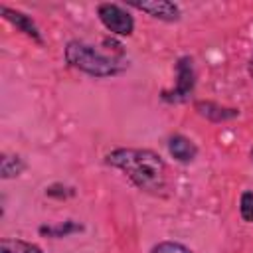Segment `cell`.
<instances>
[{"instance_id":"cell-7","label":"cell","mask_w":253,"mask_h":253,"mask_svg":"<svg viewBox=\"0 0 253 253\" xmlns=\"http://www.w3.org/2000/svg\"><path fill=\"white\" fill-rule=\"evenodd\" d=\"M168 152L174 160L188 164L198 156V146L184 134H172L168 138Z\"/></svg>"},{"instance_id":"cell-13","label":"cell","mask_w":253,"mask_h":253,"mask_svg":"<svg viewBox=\"0 0 253 253\" xmlns=\"http://www.w3.org/2000/svg\"><path fill=\"white\" fill-rule=\"evenodd\" d=\"M150 253H194L192 249H188L186 245H182V243H178V241H160V243H156L152 249H150Z\"/></svg>"},{"instance_id":"cell-8","label":"cell","mask_w":253,"mask_h":253,"mask_svg":"<svg viewBox=\"0 0 253 253\" xmlns=\"http://www.w3.org/2000/svg\"><path fill=\"white\" fill-rule=\"evenodd\" d=\"M196 111L198 115H202L204 119L208 121H213V123H223V121H229V119H235L239 115L237 109H229V107H221L213 101H198L196 103Z\"/></svg>"},{"instance_id":"cell-6","label":"cell","mask_w":253,"mask_h":253,"mask_svg":"<svg viewBox=\"0 0 253 253\" xmlns=\"http://www.w3.org/2000/svg\"><path fill=\"white\" fill-rule=\"evenodd\" d=\"M0 14H2V18L6 20V22H10L18 32H22L24 36H28L30 40H34L36 43H43V38H42V34H40V28L36 26V22L28 16V14H24V12H20V10H16V8H10V6H6V4H2L0 6Z\"/></svg>"},{"instance_id":"cell-14","label":"cell","mask_w":253,"mask_h":253,"mask_svg":"<svg viewBox=\"0 0 253 253\" xmlns=\"http://www.w3.org/2000/svg\"><path fill=\"white\" fill-rule=\"evenodd\" d=\"M45 196L55 198V200H67L75 196V188L71 186H63V184H51L45 188Z\"/></svg>"},{"instance_id":"cell-15","label":"cell","mask_w":253,"mask_h":253,"mask_svg":"<svg viewBox=\"0 0 253 253\" xmlns=\"http://www.w3.org/2000/svg\"><path fill=\"white\" fill-rule=\"evenodd\" d=\"M249 75H251V79H253V57H251V61H249Z\"/></svg>"},{"instance_id":"cell-11","label":"cell","mask_w":253,"mask_h":253,"mask_svg":"<svg viewBox=\"0 0 253 253\" xmlns=\"http://www.w3.org/2000/svg\"><path fill=\"white\" fill-rule=\"evenodd\" d=\"M79 231H83V225L73 221V219H67L63 223H57V225H42L40 227V233L47 235V237H67V235L79 233Z\"/></svg>"},{"instance_id":"cell-10","label":"cell","mask_w":253,"mask_h":253,"mask_svg":"<svg viewBox=\"0 0 253 253\" xmlns=\"http://www.w3.org/2000/svg\"><path fill=\"white\" fill-rule=\"evenodd\" d=\"M0 253H45L38 243L14 239V237H2L0 239Z\"/></svg>"},{"instance_id":"cell-12","label":"cell","mask_w":253,"mask_h":253,"mask_svg":"<svg viewBox=\"0 0 253 253\" xmlns=\"http://www.w3.org/2000/svg\"><path fill=\"white\" fill-rule=\"evenodd\" d=\"M239 215L243 221L253 223V192H243L239 198Z\"/></svg>"},{"instance_id":"cell-3","label":"cell","mask_w":253,"mask_h":253,"mask_svg":"<svg viewBox=\"0 0 253 253\" xmlns=\"http://www.w3.org/2000/svg\"><path fill=\"white\" fill-rule=\"evenodd\" d=\"M97 16L101 24L113 34L121 38H128L134 32V18L126 8L115 2H103L97 6Z\"/></svg>"},{"instance_id":"cell-4","label":"cell","mask_w":253,"mask_h":253,"mask_svg":"<svg viewBox=\"0 0 253 253\" xmlns=\"http://www.w3.org/2000/svg\"><path fill=\"white\" fill-rule=\"evenodd\" d=\"M194 85H196L194 59L190 55H182L176 61V85L172 91H162V99L166 103H182L192 95Z\"/></svg>"},{"instance_id":"cell-2","label":"cell","mask_w":253,"mask_h":253,"mask_svg":"<svg viewBox=\"0 0 253 253\" xmlns=\"http://www.w3.org/2000/svg\"><path fill=\"white\" fill-rule=\"evenodd\" d=\"M63 57L69 67L91 77H115L125 71V63L121 59H117L115 55H105L97 47L79 40H71L65 45Z\"/></svg>"},{"instance_id":"cell-5","label":"cell","mask_w":253,"mask_h":253,"mask_svg":"<svg viewBox=\"0 0 253 253\" xmlns=\"http://www.w3.org/2000/svg\"><path fill=\"white\" fill-rule=\"evenodd\" d=\"M128 6L148 14L154 20H162V22L180 20V6L168 0H142V2H130Z\"/></svg>"},{"instance_id":"cell-9","label":"cell","mask_w":253,"mask_h":253,"mask_svg":"<svg viewBox=\"0 0 253 253\" xmlns=\"http://www.w3.org/2000/svg\"><path fill=\"white\" fill-rule=\"evenodd\" d=\"M24 170H26V162L20 154H2V158H0V178L2 180L16 178Z\"/></svg>"},{"instance_id":"cell-1","label":"cell","mask_w":253,"mask_h":253,"mask_svg":"<svg viewBox=\"0 0 253 253\" xmlns=\"http://www.w3.org/2000/svg\"><path fill=\"white\" fill-rule=\"evenodd\" d=\"M105 162L121 170L138 190L146 194H162L166 190L168 166L164 158L150 148H115Z\"/></svg>"},{"instance_id":"cell-16","label":"cell","mask_w":253,"mask_h":253,"mask_svg":"<svg viewBox=\"0 0 253 253\" xmlns=\"http://www.w3.org/2000/svg\"><path fill=\"white\" fill-rule=\"evenodd\" d=\"M249 154H251V160H253V148H251V152H249Z\"/></svg>"}]
</instances>
